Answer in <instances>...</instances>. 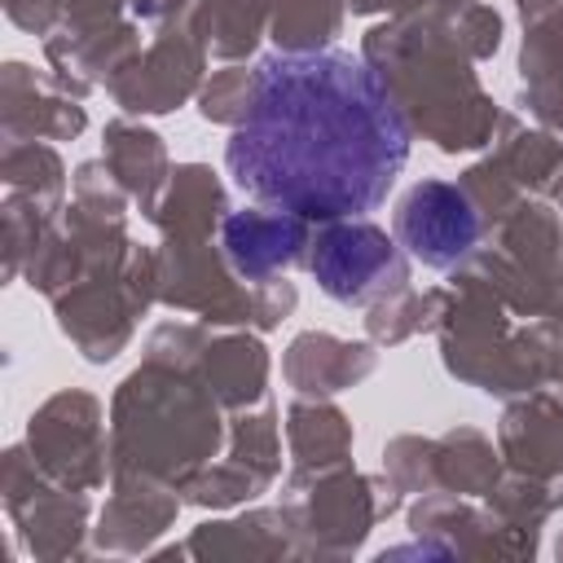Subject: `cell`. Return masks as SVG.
Masks as SVG:
<instances>
[{
  "instance_id": "obj_4",
  "label": "cell",
  "mask_w": 563,
  "mask_h": 563,
  "mask_svg": "<svg viewBox=\"0 0 563 563\" xmlns=\"http://www.w3.org/2000/svg\"><path fill=\"white\" fill-rule=\"evenodd\" d=\"M224 246H229L238 273L260 277V273H273L277 264L295 260V251L303 246V220L282 216V211H273V216L246 211L224 224Z\"/></svg>"
},
{
  "instance_id": "obj_2",
  "label": "cell",
  "mask_w": 563,
  "mask_h": 563,
  "mask_svg": "<svg viewBox=\"0 0 563 563\" xmlns=\"http://www.w3.org/2000/svg\"><path fill=\"white\" fill-rule=\"evenodd\" d=\"M312 273L325 295L343 303H361L374 290L387 286V277H400L396 242L374 224H334L317 238Z\"/></svg>"
},
{
  "instance_id": "obj_1",
  "label": "cell",
  "mask_w": 563,
  "mask_h": 563,
  "mask_svg": "<svg viewBox=\"0 0 563 563\" xmlns=\"http://www.w3.org/2000/svg\"><path fill=\"white\" fill-rule=\"evenodd\" d=\"M405 158L409 128L378 70L352 53L264 57L229 136L233 180L299 220L374 211Z\"/></svg>"
},
{
  "instance_id": "obj_3",
  "label": "cell",
  "mask_w": 563,
  "mask_h": 563,
  "mask_svg": "<svg viewBox=\"0 0 563 563\" xmlns=\"http://www.w3.org/2000/svg\"><path fill=\"white\" fill-rule=\"evenodd\" d=\"M396 229L422 264H453L475 246L479 216H475V207L466 202V194L457 185L427 180L405 198Z\"/></svg>"
}]
</instances>
